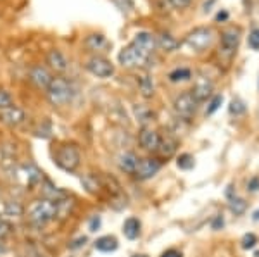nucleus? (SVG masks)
<instances>
[{"label":"nucleus","instance_id":"obj_37","mask_svg":"<svg viewBox=\"0 0 259 257\" xmlns=\"http://www.w3.org/2000/svg\"><path fill=\"white\" fill-rule=\"evenodd\" d=\"M85 243H87V237H78L76 240H73V242L69 243V248L71 250H78V248L85 247Z\"/></svg>","mask_w":259,"mask_h":257},{"label":"nucleus","instance_id":"obj_12","mask_svg":"<svg viewBox=\"0 0 259 257\" xmlns=\"http://www.w3.org/2000/svg\"><path fill=\"white\" fill-rule=\"evenodd\" d=\"M30 80L36 88L47 90L54 78H52V74L49 73L47 68H44V66H33L30 69Z\"/></svg>","mask_w":259,"mask_h":257},{"label":"nucleus","instance_id":"obj_25","mask_svg":"<svg viewBox=\"0 0 259 257\" xmlns=\"http://www.w3.org/2000/svg\"><path fill=\"white\" fill-rule=\"evenodd\" d=\"M23 171L26 173V180H28V185H36L40 183L41 180H44V175H41V171L36 166L33 164H24L23 166Z\"/></svg>","mask_w":259,"mask_h":257},{"label":"nucleus","instance_id":"obj_44","mask_svg":"<svg viewBox=\"0 0 259 257\" xmlns=\"http://www.w3.org/2000/svg\"><path fill=\"white\" fill-rule=\"evenodd\" d=\"M252 219H254V221H259V209L252 213Z\"/></svg>","mask_w":259,"mask_h":257},{"label":"nucleus","instance_id":"obj_7","mask_svg":"<svg viewBox=\"0 0 259 257\" xmlns=\"http://www.w3.org/2000/svg\"><path fill=\"white\" fill-rule=\"evenodd\" d=\"M197 106H199V102L195 100V97L190 92L180 93L173 102L175 113L183 119H190L192 116L195 114V111H197Z\"/></svg>","mask_w":259,"mask_h":257},{"label":"nucleus","instance_id":"obj_15","mask_svg":"<svg viewBox=\"0 0 259 257\" xmlns=\"http://www.w3.org/2000/svg\"><path fill=\"white\" fill-rule=\"evenodd\" d=\"M47 64L50 66V69L56 73H64L66 69H68V57L64 56L61 50H57V48H54V50H50L47 54Z\"/></svg>","mask_w":259,"mask_h":257},{"label":"nucleus","instance_id":"obj_22","mask_svg":"<svg viewBox=\"0 0 259 257\" xmlns=\"http://www.w3.org/2000/svg\"><path fill=\"white\" fill-rule=\"evenodd\" d=\"M123 233L128 240H135L140 235V221L139 218H128L123 225Z\"/></svg>","mask_w":259,"mask_h":257},{"label":"nucleus","instance_id":"obj_40","mask_svg":"<svg viewBox=\"0 0 259 257\" xmlns=\"http://www.w3.org/2000/svg\"><path fill=\"white\" fill-rule=\"evenodd\" d=\"M100 223H102V219H100V216H94L90 219V231H97L100 228Z\"/></svg>","mask_w":259,"mask_h":257},{"label":"nucleus","instance_id":"obj_23","mask_svg":"<svg viewBox=\"0 0 259 257\" xmlns=\"http://www.w3.org/2000/svg\"><path fill=\"white\" fill-rule=\"evenodd\" d=\"M81 185L89 193H99L100 188H102V181H100L95 175H92V173H89V175H83Z\"/></svg>","mask_w":259,"mask_h":257},{"label":"nucleus","instance_id":"obj_31","mask_svg":"<svg viewBox=\"0 0 259 257\" xmlns=\"http://www.w3.org/2000/svg\"><path fill=\"white\" fill-rule=\"evenodd\" d=\"M242 248L244 250H250V248H254L256 247V243H257V237L254 233H245L244 237H242Z\"/></svg>","mask_w":259,"mask_h":257},{"label":"nucleus","instance_id":"obj_43","mask_svg":"<svg viewBox=\"0 0 259 257\" xmlns=\"http://www.w3.org/2000/svg\"><path fill=\"white\" fill-rule=\"evenodd\" d=\"M227 197L228 198H233V186L232 185H230L228 188H227Z\"/></svg>","mask_w":259,"mask_h":257},{"label":"nucleus","instance_id":"obj_32","mask_svg":"<svg viewBox=\"0 0 259 257\" xmlns=\"http://www.w3.org/2000/svg\"><path fill=\"white\" fill-rule=\"evenodd\" d=\"M245 113V104L240 100V98H233L232 104H230V114L233 116H240Z\"/></svg>","mask_w":259,"mask_h":257},{"label":"nucleus","instance_id":"obj_35","mask_svg":"<svg viewBox=\"0 0 259 257\" xmlns=\"http://www.w3.org/2000/svg\"><path fill=\"white\" fill-rule=\"evenodd\" d=\"M249 47L254 50H259V28L252 30V33L249 35Z\"/></svg>","mask_w":259,"mask_h":257},{"label":"nucleus","instance_id":"obj_16","mask_svg":"<svg viewBox=\"0 0 259 257\" xmlns=\"http://www.w3.org/2000/svg\"><path fill=\"white\" fill-rule=\"evenodd\" d=\"M139 157H137L133 152H123V154H119L118 157V168L121 169L123 173H128V175H135V169L137 166H139Z\"/></svg>","mask_w":259,"mask_h":257},{"label":"nucleus","instance_id":"obj_3","mask_svg":"<svg viewBox=\"0 0 259 257\" xmlns=\"http://www.w3.org/2000/svg\"><path fill=\"white\" fill-rule=\"evenodd\" d=\"M240 36H242V31H240V28H237V26L225 28V30L221 31L220 56L223 57V59L230 61L235 56L237 48H239V43H240Z\"/></svg>","mask_w":259,"mask_h":257},{"label":"nucleus","instance_id":"obj_18","mask_svg":"<svg viewBox=\"0 0 259 257\" xmlns=\"http://www.w3.org/2000/svg\"><path fill=\"white\" fill-rule=\"evenodd\" d=\"M85 47L92 52H99L109 47V41L106 40L104 35H100V33H92V35L85 38Z\"/></svg>","mask_w":259,"mask_h":257},{"label":"nucleus","instance_id":"obj_27","mask_svg":"<svg viewBox=\"0 0 259 257\" xmlns=\"http://www.w3.org/2000/svg\"><path fill=\"white\" fill-rule=\"evenodd\" d=\"M139 86H140V92L144 95L145 98L152 97L154 95V83H152V78L149 74H142L139 78Z\"/></svg>","mask_w":259,"mask_h":257},{"label":"nucleus","instance_id":"obj_41","mask_svg":"<svg viewBox=\"0 0 259 257\" xmlns=\"http://www.w3.org/2000/svg\"><path fill=\"white\" fill-rule=\"evenodd\" d=\"M189 2L190 0H168V4L171 7H180V9H182V7H185V6H189Z\"/></svg>","mask_w":259,"mask_h":257},{"label":"nucleus","instance_id":"obj_24","mask_svg":"<svg viewBox=\"0 0 259 257\" xmlns=\"http://www.w3.org/2000/svg\"><path fill=\"white\" fill-rule=\"evenodd\" d=\"M157 47L162 48L164 52H173V50H177L178 48V45H180V41L177 38H173L171 35H168V33H162V35L157 36Z\"/></svg>","mask_w":259,"mask_h":257},{"label":"nucleus","instance_id":"obj_19","mask_svg":"<svg viewBox=\"0 0 259 257\" xmlns=\"http://www.w3.org/2000/svg\"><path fill=\"white\" fill-rule=\"evenodd\" d=\"M41 192H44V198H49V200H54V202L68 198V193H66L64 190L57 188V186H54L52 183H49V181H45V185L41 186Z\"/></svg>","mask_w":259,"mask_h":257},{"label":"nucleus","instance_id":"obj_21","mask_svg":"<svg viewBox=\"0 0 259 257\" xmlns=\"http://www.w3.org/2000/svg\"><path fill=\"white\" fill-rule=\"evenodd\" d=\"M133 114H135L137 121L144 128H147V124L152 121V118H154L152 111H150L147 106H144V104H137V106L133 107Z\"/></svg>","mask_w":259,"mask_h":257},{"label":"nucleus","instance_id":"obj_30","mask_svg":"<svg viewBox=\"0 0 259 257\" xmlns=\"http://www.w3.org/2000/svg\"><path fill=\"white\" fill-rule=\"evenodd\" d=\"M194 164H195V161L190 154H182L177 161V166L180 169H183V171H189V169L194 168Z\"/></svg>","mask_w":259,"mask_h":257},{"label":"nucleus","instance_id":"obj_29","mask_svg":"<svg viewBox=\"0 0 259 257\" xmlns=\"http://www.w3.org/2000/svg\"><path fill=\"white\" fill-rule=\"evenodd\" d=\"M245 209H247V202H245L244 198H240V197L230 198V211H232L233 214L240 216V214L245 213Z\"/></svg>","mask_w":259,"mask_h":257},{"label":"nucleus","instance_id":"obj_8","mask_svg":"<svg viewBox=\"0 0 259 257\" xmlns=\"http://www.w3.org/2000/svg\"><path fill=\"white\" fill-rule=\"evenodd\" d=\"M87 69H89V73H92L97 78H111L112 74H114V64H112L109 59L100 57V56H95V57H92V59H89Z\"/></svg>","mask_w":259,"mask_h":257},{"label":"nucleus","instance_id":"obj_6","mask_svg":"<svg viewBox=\"0 0 259 257\" xmlns=\"http://www.w3.org/2000/svg\"><path fill=\"white\" fill-rule=\"evenodd\" d=\"M80 161H81L80 150L74 145H62L56 154V164L68 173L76 171V168L80 166Z\"/></svg>","mask_w":259,"mask_h":257},{"label":"nucleus","instance_id":"obj_36","mask_svg":"<svg viewBox=\"0 0 259 257\" xmlns=\"http://www.w3.org/2000/svg\"><path fill=\"white\" fill-rule=\"evenodd\" d=\"M11 231H12L11 223H7V221H0V242H2L4 238L9 237Z\"/></svg>","mask_w":259,"mask_h":257},{"label":"nucleus","instance_id":"obj_5","mask_svg":"<svg viewBox=\"0 0 259 257\" xmlns=\"http://www.w3.org/2000/svg\"><path fill=\"white\" fill-rule=\"evenodd\" d=\"M150 54L142 50L140 47H137L135 43H130L128 47H124L119 52L118 61L123 68H142L144 64H147Z\"/></svg>","mask_w":259,"mask_h":257},{"label":"nucleus","instance_id":"obj_2","mask_svg":"<svg viewBox=\"0 0 259 257\" xmlns=\"http://www.w3.org/2000/svg\"><path fill=\"white\" fill-rule=\"evenodd\" d=\"M56 216H57V204L54 200H49V198L35 200L30 205V209H28V218L36 226H41L45 223L52 221Z\"/></svg>","mask_w":259,"mask_h":257},{"label":"nucleus","instance_id":"obj_45","mask_svg":"<svg viewBox=\"0 0 259 257\" xmlns=\"http://www.w3.org/2000/svg\"><path fill=\"white\" fill-rule=\"evenodd\" d=\"M133 257H147L145 254H139V255H133Z\"/></svg>","mask_w":259,"mask_h":257},{"label":"nucleus","instance_id":"obj_17","mask_svg":"<svg viewBox=\"0 0 259 257\" xmlns=\"http://www.w3.org/2000/svg\"><path fill=\"white\" fill-rule=\"evenodd\" d=\"M177 140L173 138V136H164V138L159 140V145H157V154H159L162 159H169V157L175 156V152H177Z\"/></svg>","mask_w":259,"mask_h":257},{"label":"nucleus","instance_id":"obj_38","mask_svg":"<svg viewBox=\"0 0 259 257\" xmlns=\"http://www.w3.org/2000/svg\"><path fill=\"white\" fill-rule=\"evenodd\" d=\"M225 226V219H223V216L221 214H218V216H214V219H212V223H211V228L212 230H221V228Z\"/></svg>","mask_w":259,"mask_h":257},{"label":"nucleus","instance_id":"obj_4","mask_svg":"<svg viewBox=\"0 0 259 257\" xmlns=\"http://www.w3.org/2000/svg\"><path fill=\"white\" fill-rule=\"evenodd\" d=\"M212 41H214V31L206 26L195 28L185 36V43L195 52H204L206 48L211 47Z\"/></svg>","mask_w":259,"mask_h":257},{"label":"nucleus","instance_id":"obj_20","mask_svg":"<svg viewBox=\"0 0 259 257\" xmlns=\"http://www.w3.org/2000/svg\"><path fill=\"white\" fill-rule=\"evenodd\" d=\"M118 245V238L112 237V235H106V237H100L95 240V248L99 252H114Z\"/></svg>","mask_w":259,"mask_h":257},{"label":"nucleus","instance_id":"obj_33","mask_svg":"<svg viewBox=\"0 0 259 257\" xmlns=\"http://www.w3.org/2000/svg\"><path fill=\"white\" fill-rule=\"evenodd\" d=\"M14 104H12V97L9 92H6V90H0V111L7 109V107H12Z\"/></svg>","mask_w":259,"mask_h":257},{"label":"nucleus","instance_id":"obj_34","mask_svg":"<svg viewBox=\"0 0 259 257\" xmlns=\"http://www.w3.org/2000/svg\"><path fill=\"white\" fill-rule=\"evenodd\" d=\"M223 104V95H216L214 98L211 100V104H209V107H207V111H206V114L207 116H211V114H214L216 111L220 109V106Z\"/></svg>","mask_w":259,"mask_h":257},{"label":"nucleus","instance_id":"obj_28","mask_svg":"<svg viewBox=\"0 0 259 257\" xmlns=\"http://www.w3.org/2000/svg\"><path fill=\"white\" fill-rule=\"evenodd\" d=\"M168 78H169V81H173V83L187 81L192 78V71L189 68H178V69H175V71H171Z\"/></svg>","mask_w":259,"mask_h":257},{"label":"nucleus","instance_id":"obj_42","mask_svg":"<svg viewBox=\"0 0 259 257\" xmlns=\"http://www.w3.org/2000/svg\"><path fill=\"white\" fill-rule=\"evenodd\" d=\"M161 257H183V255H182V252L175 250V248H169V250H166Z\"/></svg>","mask_w":259,"mask_h":257},{"label":"nucleus","instance_id":"obj_26","mask_svg":"<svg viewBox=\"0 0 259 257\" xmlns=\"http://www.w3.org/2000/svg\"><path fill=\"white\" fill-rule=\"evenodd\" d=\"M24 213V207L21 205V202L18 200H9L6 202V205H4V216L7 218H21Z\"/></svg>","mask_w":259,"mask_h":257},{"label":"nucleus","instance_id":"obj_10","mask_svg":"<svg viewBox=\"0 0 259 257\" xmlns=\"http://www.w3.org/2000/svg\"><path fill=\"white\" fill-rule=\"evenodd\" d=\"M212 88H214V85H212V81H211L207 76H204V74H200V76L195 78L194 88H192V92H190V93L194 95L195 100H197V102H204V100H207V98L211 97Z\"/></svg>","mask_w":259,"mask_h":257},{"label":"nucleus","instance_id":"obj_39","mask_svg":"<svg viewBox=\"0 0 259 257\" xmlns=\"http://www.w3.org/2000/svg\"><path fill=\"white\" fill-rule=\"evenodd\" d=\"M247 190H249V192H257V190H259V178L257 176H254V178H250V180H249Z\"/></svg>","mask_w":259,"mask_h":257},{"label":"nucleus","instance_id":"obj_13","mask_svg":"<svg viewBox=\"0 0 259 257\" xmlns=\"http://www.w3.org/2000/svg\"><path fill=\"white\" fill-rule=\"evenodd\" d=\"M159 140L161 136L157 133L156 130H152V128H142L140 135H139V142L142 147L145 148V150H157V145H159Z\"/></svg>","mask_w":259,"mask_h":257},{"label":"nucleus","instance_id":"obj_14","mask_svg":"<svg viewBox=\"0 0 259 257\" xmlns=\"http://www.w3.org/2000/svg\"><path fill=\"white\" fill-rule=\"evenodd\" d=\"M132 43H135L137 47H140L142 50H145L147 54H150V56H152V52L156 50V47H157L156 36H154L152 33H149V31H139L135 36H133Z\"/></svg>","mask_w":259,"mask_h":257},{"label":"nucleus","instance_id":"obj_11","mask_svg":"<svg viewBox=\"0 0 259 257\" xmlns=\"http://www.w3.org/2000/svg\"><path fill=\"white\" fill-rule=\"evenodd\" d=\"M24 119H26V114H24V111L18 106H12V107H7V109L0 111V121L11 128L23 124Z\"/></svg>","mask_w":259,"mask_h":257},{"label":"nucleus","instance_id":"obj_1","mask_svg":"<svg viewBox=\"0 0 259 257\" xmlns=\"http://www.w3.org/2000/svg\"><path fill=\"white\" fill-rule=\"evenodd\" d=\"M73 95H74V88L71 86V83L66 80V78H61V76L54 78L47 88L49 102L56 107H62V106H66V104H69L73 100Z\"/></svg>","mask_w":259,"mask_h":257},{"label":"nucleus","instance_id":"obj_9","mask_svg":"<svg viewBox=\"0 0 259 257\" xmlns=\"http://www.w3.org/2000/svg\"><path fill=\"white\" fill-rule=\"evenodd\" d=\"M161 161L157 159H152V157H145V159H140L139 161V166L135 169V176L139 180H149L152 178L154 175H157L161 169Z\"/></svg>","mask_w":259,"mask_h":257}]
</instances>
